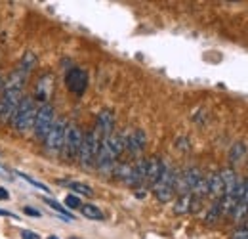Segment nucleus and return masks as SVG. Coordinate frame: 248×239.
I'll return each instance as SVG.
<instances>
[{
  "label": "nucleus",
  "instance_id": "obj_26",
  "mask_svg": "<svg viewBox=\"0 0 248 239\" xmlns=\"http://www.w3.org/2000/svg\"><path fill=\"white\" fill-rule=\"evenodd\" d=\"M25 214H31V216H36V218H40V210L31 209V207H25Z\"/></svg>",
  "mask_w": 248,
  "mask_h": 239
},
{
  "label": "nucleus",
  "instance_id": "obj_11",
  "mask_svg": "<svg viewBox=\"0 0 248 239\" xmlns=\"http://www.w3.org/2000/svg\"><path fill=\"white\" fill-rule=\"evenodd\" d=\"M52 90H54V75L52 73H44L38 79L36 86H34V100L44 105L48 102V98L52 96Z\"/></svg>",
  "mask_w": 248,
  "mask_h": 239
},
{
  "label": "nucleus",
  "instance_id": "obj_20",
  "mask_svg": "<svg viewBox=\"0 0 248 239\" xmlns=\"http://www.w3.org/2000/svg\"><path fill=\"white\" fill-rule=\"evenodd\" d=\"M65 207H67V209H80L82 205H80V199H78L77 195L69 193V195L65 197Z\"/></svg>",
  "mask_w": 248,
  "mask_h": 239
},
{
  "label": "nucleus",
  "instance_id": "obj_21",
  "mask_svg": "<svg viewBox=\"0 0 248 239\" xmlns=\"http://www.w3.org/2000/svg\"><path fill=\"white\" fill-rule=\"evenodd\" d=\"M16 172H17V171H16ZM17 174H19L21 178H25V180H27L29 184H32L34 188H38V189H44V191H50V188H48L46 184H42V182H38V180L31 178V176H27V174H23V172H17Z\"/></svg>",
  "mask_w": 248,
  "mask_h": 239
},
{
  "label": "nucleus",
  "instance_id": "obj_10",
  "mask_svg": "<svg viewBox=\"0 0 248 239\" xmlns=\"http://www.w3.org/2000/svg\"><path fill=\"white\" fill-rule=\"evenodd\" d=\"M113 130H115V115H113V111L111 109L99 111L97 120H95V128H93V132L97 134V138L103 142L105 138H109L113 134Z\"/></svg>",
  "mask_w": 248,
  "mask_h": 239
},
{
  "label": "nucleus",
  "instance_id": "obj_8",
  "mask_svg": "<svg viewBox=\"0 0 248 239\" xmlns=\"http://www.w3.org/2000/svg\"><path fill=\"white\" fill-rule=\"evenodd\" d=\"M65 85L73 94L82 96L88 88V73L84 69H80V67H73L65 75Z\"/></svg>",
  "mask_w": 248,
  "mask_h": 239
},
{
  "label": "nucleus",
  "instance_id": "obj_12",
  "mask_svg": "<svg viewBox=\"0 0 248 239\" xmlns=\"http://www.w3.org/2000/svg\"><path fill=\"white\" fill-rule=\"evenodd\" d=\"M164 167H166V163H164L160 157H151V159H147V180H145V184H151V186H153L156 180L160 178Z\"/></svg>",
  "mask_w": 248,
  "mask_h": 239
},
{
  "label": "nucleus",
  "instance_id": "obj_16",
  "mask_svg": "<svg viewBox=\"0 0 248 239\" xmlns=\"http://www.w3.org/2000/svg\"><path fill=\"white\" fill-rule=\"evenodd\" d=\"M245 153H247V146H245L243 142H237V144L231 148V151H229V161H231V163H239Z\"/></svg>",
  "mask_w": 248,
  "mask_h": 239
},
{
  "label": "nucleus",
  "instance_id": "obj_27",
  "mask_svg": "<svg viewBox=\"0 0 248 239\" xmlns=\"http://www.w3.org/2000/svg\"><path fill=\"white\" fill-rule=\"evenodd\" d=\"M0 216H8V218H16V220H17V214L8 212V210H2V209H0Z\"/></svg>",
  "mask_w": 248,
  "mask_h": 239
},
{
  "label": "nucleus",
  "instance_id": "obj_2",
  "mask_svg": "<svg viewBox=\"0 0 248 239\" xmlns=\"http://www.w3.org/2000/svg\"><path fill=\"white\" fill-rule=\"evenodd\" d=\"M36 111H38V107H36L32 98H21V102H19V105H17L14 117H12L14 128L17 132H27L32 126V122H34Z\"/></svg>",
  "mask_w": 248,
  "mask_h": 239
},
{
  "label": "nucleus",
  "instance_id": "obj_1",
  "mask_svg": "<svg viewBox=\"0 0 248 239\" xmlns=\"http://www.w3.org/2000/svg\"><path fill=\"white\" fill-rule=\"evenodd\" d=\"M176 178H178V171H174L172 167L166 165L160 178L153 184V193L160 203H168L176 195Z\"/></svg>",
  "mask_w": 248,
  "mask_h": 239
},
{
  "label": "nucleus",
  "instance_id": "obj_7",
  "mask_svg": "<svg viewBox=\"0 0 248 239\" xmlns=\"http://www.w3.org/2000/svg\"><path fill=\"white\" fill-rule=\"evenodd\" d=\"M65 128H67V120L65 119H58L54 124H52V128H50V132L46 134V138H44V148L48 153H60L63 148V140H65Z\"/></svg>",
  "mask_w": 248,
  "mask_h": 239
},
{
  "label": "nucleus",
  "instance_id": "obj_15",
  "mask_svg": "<svg viewBox=\"0 0 248 239\" xmlns=\"http://www.w3.org/2000/svg\"><path fill=\"white\" fill-rule=\"evenodd\" d=\"M221 214H223V210H221V201L216 199V201L212 203L210 210L206 212V224H214V222H217V220L221 218Z\"/></svg>",
  "mask_w": 248,
  "mask_h": 239
},
{
  "label": "nucleus",
  "instance_id": "obj_29",
  "mask_svg": "<svg viewBox=\"0 0 248 239\" xmlns=\"http://www.w3.org/2000/svg\"><path fill=\"white\" fill-rule=\"evenodd\" d=\"M0 85H2V75H0Z\"/></svg>",
  "mask_w": 248,
  "mask_h": 239
},
{
  "label": "nucleus",
  "instance_id": "obj_13",
  "mask_svg": "<svg viewBox=\"0 0 248 239\" xmlns=\"http://www.w3.org/2000/svg\"><path fill=\"white\" fill-rule=\"evenodd\" d=\"M208 180V195H212L214 199H221L223 197V180L219 172H214Z\"/></svg>",
  "mask_w": 248,
  "mask_h": 239
},
{
  "label": "nucleus",
  "instance_id": "obj_30",
  "mask_svg": "<svg viewBox=\"0 0 248 239\" xmlns=\"http://www.w3.org/2000/svg\"><path fill=\"white\" fill-rule=\"evenodd\" d=\"M245 228H247V230H248V222H247V226H245Z\"/></svg>",
  "mask_w": 248,
  "mask_h": 239
},
{
  "label": "nucleus",
  "instance_id": "obj_3",
  "mask_svg": "<svg viewBox=\"0 0 248 239\" xmlns=\"http://www.w3.org/2000/svg\"><path fill=\"white\" fill-rule=\"evenodd\" d=\"M21 90L19 88H4L0 96V122L6 124L8 120H12L19 102H21Z\"/></svg>",
  "mask_w": 248,
  "mask_h": 239
},
{
  "label": "nucleus",
  "instance_id": "obj_5",
  "mask_svg": "<svg viewBox=\"0 0 248 239\" xmlns=\"http://www.w3.org/2000/svg\"><path fill=\"white\" fill-rule=\"evenodd\" d=\"M99 146H101V140L97 138V134L93 130L84 134L82 146H80V151H78V159H80V165L84 169H90V167L95 165V157H97Z\"/></svg>",
  "mask_w": 248,
  "mask_h": 239
},
{
  "label": "nucleus",
  "instance_id": "obj_19",
  "mask_svg": "<svg viewBox=\"0 0 248 239\" xmlns=\"http://www.w3.org/2000/svg\"><path fill=\"white\" fill-rule=\"evenodd\" d=\"M73 191H77V193H82V195H86V197H92L93 195V189L90 186H86V184H80V182H69L67 184Z\"/></svg>",
  "mask_w": 248,
  "mask_h": 239
},
{
  "label": "nucleus",
  "instance_id": "obj_17",
  "mask_svg": "<svg viewBox=\"0 0 248 239\" xmlns=\"http://www.w3.org/2000/svg\"><path fill=\"white\" fill-rule=\"evenodd\" d=\"M34 65H36V56L32 54L31 50L29 52H25V56H23V60L19 61V67L23 69V71H27L29 75H31V71L34 69Z\"/></svg>",
  "mask_w": 248,
  "mask_h": 239
},
{
  "label": "nucleus",
  "instance_id": "obj_22",
  "mask_svg": "<svg viewBox=\"0 0 248 239\" xmlns=\"http://www.w3.org/2000/svg\"><path fill=\"white\" fill-rule=\"evenodd\" d=\"M231 239H248V230H247V228L237 230V232L233 234V238H231Z\"/></svg>",
  "mask_w": 248,
  "mask_h": 239
},
{
  "label": "nucleus",
  "instance_id": "obj_14",
  "mask_svg": "<svg viewBox=\"0 0 248 239\" xmlns=\"http://www.w3.org/2000/svg\"><path fill=\"white\" fill-rule=\"evenodd\" d=\"M80 212H82V216L88 218V220H103V212L97 209L95 205H92V203L82 205V207H80Z\"/></svg>",
  "mask_w": 248,
  "mask_h": 239
},
{
  "label": "nucleus",
  "instance_id": "obj_18",
  "mask_svg": "<svg viewBox=\"0 0 248 239\" xmlns=\"http://www.w3.org/2000/svg\"><path fill=\"white\" fill-rule=\"evenodd\" d=\"M44 203H46L48 207H52V209H56V210H58V212L62 214V218H63V220H65V222H69V220H73V216H71V214H69V212L65 210V207H62V205H60V203H58L56 199H50V197H46V199H44Z\"/></svg>",
  "mask_w": 248,
  "mask_h": 239
},
{
  "label": "nucleus",
  "instance_id": "obj_4",
  "mask_svg": "<svg viewBox=\"0 0 248 239\" xmlns=\"http://www.w3.org/2000/svg\"><path fill=\"white\" fill-rule=\"evenodd\" d=\"M82 138H84V134L80 132V128L77 124H67L65 140H63L62 148V153L65 159L73 161L75 157H78V151H80V146H82Z\"/></svg>",
  "mask_w": 248,
  "mask_h": 239
},
{
  "label": "nucleus",
  "instance_id": "obj_6",
  "mask_svg": "<svg viewBox=\"0 0 248 239\" xmlns=\"http://www.w3.org/2000/svg\"><path fill=\"white\" fill-rule=\"evenodd\" d=\"M54 122H56V119H54V107H52L50 103L40 105V107H38V111H36L34 122H32L34 136H36L38 140H44V138H46V134L50 132V128H52V124H54Z\"/></svg>",
  "mask_w": 248,
  "mask_h": 239
},
{
  "label": "nucleus",
  "instance_id": "obj_23",
  "mask_svg": "<svg viewBox=\"0 0 248 239\" xmlns=\"http://www.w3.org/2000/svg\"><path fill=\"white\" fill-rule=\"evenodd\" d=\"M21 239H40V236L31 232V230H23V232H21Z\"/></svg>",
  "mask_w": 248,
  "mask_h": 239
},
{
  "label": "nucleus",
  "instance_id": "obj_9",
  "mask_svg": "<svg viewBox=\"0 0 248 239\" xmlns=\"http://www.w3.org/2000/svg\"><path fill=\"white\" fill-rule=\"evenodd\" d=\"M147 146V136L141 128L132 130L130 134H124V151H128L130 155H140Z\"/></svg>",
  "mask_w": 248,
  "mask_h": 239
},
{
  "label": "nucleus",
  "instance_id": "obj_25",
  "mask_svg": "<svg viewBox=\"0 0 248 239\" xmlns=\"http://www.w3.org/2000/svg\"><path fill=\"white\" fill-rule=\"evenodd\" d=\"M10 199V191L6 188H0V201H8Z\"/></svg>",
  "mask_w": 248,
  "mask_h": 239
},
{
  "label": "nucleus",
  "instance_id": "obj_28",
  "mask_svg": "<svg viewBox=\"0 0 248 239\" xmlns=\"http://www.w3.org/2000/svg\"><path fill=\"white\" fill-rule=\"evenodd\" d=\"M48 239H60L58 236H48Z\"/></svg>",
  "mask_w": 248,
  "mask_h": 239
},
{
  "label": "nucleus",
  "instance_id": "obj_24",
  "mask_svg": "<svg viewBox=\"0 0 248 239\" xmlns=\"http://www.w3.org/2000/svg\"><path fill=\"white\" fill-rule=\"evenodd\" d=\"M0 178L12 180V178H14V174H12V172H8V169H4V167L0 165Z\"/></svg>",
  "mask_w": 248,
  "mask_h": 239
}]
</instances>
